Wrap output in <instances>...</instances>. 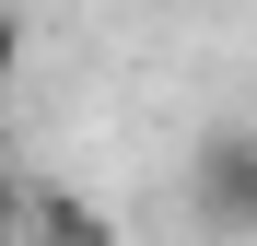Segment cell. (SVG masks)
<instances>
[{
    "mask_svg": "<svg viewBox=\"0 0 257 246\" xmlns=\"http://www.w3.org/2000/svg\"><path fill=\"white\" fill-rule=\"evenodd\" d=\"M187 211H199V234H257V129H210L199 141Z\"/></svg>",
    "mask_w": 257,
    "mask_h": 246,
    "instance_id": "6da1fadb",
    "label": "cell"
},
{
    "mask_svg": "<svg viewBox=\"0 0 257 246\" xmlns=\"http://www.w3.org/2000/svg\"><path fill=\"white\" fill-rule=\"evenodd\" d=\"M24 246H117V223H105L82 188H47V176H35V188H24Z\"/></svg>",
    "mask_w": 257,
    "mask_h": 246,
    "instance_id": "7a4b0ae2",
    "label": "cell"
},
{
    "mask_svg": "<svg viewBox=\"0 0 257 246\" xmlns=\"http://www.w3.org/2000/svg\"><path fill=\"white\" fill-rule=\"evenodd\" d=\"M12 70H24V12L0 0V94H12Z\"/></svg>",
    "mask_w": 257,
    "mask_h": 246,
    "instance_id": "3957f363",
    "label": "cell"
},
{
    "mask_svg": "<svg viewBox=\"0 0 257 246\" xmlns=\"http://www.w3.org/2000/svg\"><path fill=\"white\" fill-rule=\"evenodd\" d=\"M0 246H24V176L0 164Z\"/></svg>",
    "mask_w": 257,
    "mask_h": 246,
    "instance_id": "277c9868",
    "label": "cell"
}]
</instances>
